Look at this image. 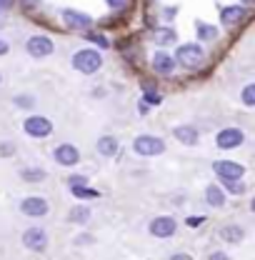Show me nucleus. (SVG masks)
<instances>
[{
	"label": "nucleus",
	"instance_id": "423d86ee",
	"mask_svg": "<svg viewBox=\"0 0 255 260\" xmlns=\"http://www.w3.org/2000/svg\"><path fill=\"white\" fill-rule=\"evenodd\" d=\"M213 170H215L223 180H238V178H243V173H245V168H243L240 162H233V160H218L213 165Z\"/></svg>",
	"mask_w": 255,
	"mask_h": 260
},
{
	"label": "nucleus",
	"instance_id": "20e7f679",
	"mask_svg": "<svg viewBox=\"0 0 255 260\" xmlns=\"http://www.w3.org/2000/svg\"><path fill=\"white\" fill-rule=\"evenodd\" d=\"M23 128H25V133L30 138H48L53 133V123L48 118H43V115H30V118H25Z\"/></svg>",
	"mask_w": 255,
	"mask_h": 260
},
{
	"label": "nucleus",
	"instance_id": "dca6fc26",
	"mask_svg": "<svg viewBox=\"0 0 255 260\" xmlns=\"http://www.w3.org/2000/svg\"><path fill=\"white\" fill-rule=\"evenodd\" d=\"M98 153L105 155V158L115 155V153H118V140H115L113 135H103V138L98 140Z\"/></svg>",
	"mask_w": 255,
	"mask_h": 260
},
{
	"label": "nucleus",
	"instance_id": "2eb2a0df",
	"mask_svg": "<svg viewBox=\"0 0 255 260\" xmlns=\"http://www.w3.org/2000/svg\"><path fill=\"white\" fill-rule=\"evenodd\" d=\"M173 135L180 143H185V145H195L198 143V130L193 128V125H178V128L173 130Z\"/></svg>",
	"mask_w": 255,
	"mask_h": 260
},
{
	"label": "nucleus",
	"instance_id": "6e6552de",
	"mask_svg": "<svg viewBox=\"0 0 255 260\" xmlns=\"http://www.w3.org/2000/svg\"><path fill=\"white\" fill-rule=\"evenodd\" d=\"M28 53H30L33 58H45V55H50V53H53V40L45 38V35H33L30 40H28Z\"/></svg>",
	"mask_w": 255,
	"mask_h": 260
},
{
	"label": "nucleus",
	"instance_id": "f3484780",
	"mask_svg": "<svg viewBox=\"0 0 255 260\" xmlns=\"http://www.w3.org/2000/svg\"><path fill=\"white\" fill-rule=\"evenodd\" d=\"M175 38H178V32L170 30V28H158V30L153 32V40L158 45H170V43H175Z\"/></svg>",
	"mask_w": 255,
	"mask_h": 260
},
{
	"label": "nucleus",
	"instance_id": "aec40b11",
	"mask_svg": "<svg viewBox=\"0 0 255 260\" xmlns=\"http://www.w3.org/2000/svg\"><path fill=\"white\" fill-rule=\"evenodd\" d=\"M20 178H23L25 183H40V180H45V170H43V168H25V170L20 173Z\"/></svg>",
	"mask_w": 255,
	"mask_h": 260
},
{
	"label": "nucleus",
	"instance_id": "ddd939ff",
	"mask_svg": "<svg viewBox=\"0 0 255 260\" xmlns=\"http://www.w3.org/2000/svg\"><path fill=\"white\" fill-rule=\"evenodd\" d=\"M153 68H155V73H163V75H170L173 73V68H175V60H173V55L170 53H153Z\"/></svg>",
	"mask_w": 255,
	"mask_h": 260
},
{
	"label": "nucleus",
	"instance_id": "412c9836",
	"mask_svg": "<svg viewBox=\"0 0 255 260\" xmlns=\"http://www.w3.org/2000/svg\"><path fill=\"white\" fill-rule=\"evenodd\" d=\"M195 28H198L200 40H215V35H218V30L213 25H205V23H195Z\"/></svg>",
	"mask_w": 255,
	"mask_h": 260
},
{
	"label": "nucleus",
	"instance_id": "473e14b6",
	"mask_svg": "<svg viewBox=\"0 0 255 260\" xmlns=\"http://www.w3.org/2000/svg\"><path fill=\"white\" fill-rule=\"evenodd\" d=\"M13 5V0H0V10H5V8H10Z\"/></svg>",
	"mask_w": 255,
	"mask_h": 260
},
{
	"label": "nucleus",
	"instance_id": "4468645a",
	"mask_svg": "<svg viewBox=\"0 0 255 260\" xmlns=\"http://www.w3.org/2000/svg\"><path fill=\"white\" fill-rule=\"evenodd\" d=\"M245 18V8H235V5H228V8H223V13H220V20H223V25H228V28H233L235 23H240Z\"/></svg>",
	"mask_w": 255,
	"mask_h": 260
},
{
	"label": "nucleus",
	"instance_id": "39448f33",
	"mask_svg": "<svg viewBox=\"0 0 255 260\" xmlns=\"http://www.w3.org/2000/svg\"><path fill=\"white\" fill-rule=\"evenodd\" d=\"M23 245H25L28 250H35V253L45 250V245H48L45 230H43V228H28V230L23 233Z\"/></svg>",
	"mask_w": 255,
	"mask_h": 260
},
{
	"label": "nucleus",
	"instance_id": "9d476101",
	"mask_svg": "<svg viewBox=\"0 0 255 260\" xmlns=\"http://www.w3.org/2000/svg\"><path fill=\"white\" fill-rule=\"evenodd\" d=\"M53 158H55V162L70 168V165H75V162L80 160V153H78L75 145H68V143H65V145H58V148L53 150Z\"/></svg>",
	"mask_w": 255,
	"mask_h": 260
},
{
	"label": "nucleus",
	"instance_id": "9b49d317",
	"mask_svg": "<svg viewBox=\"0 0 255 260\" xmlns=\"http://www.w3.org/2000/svg\"><path fill=\"white\" fill-rule=\"evenodd\" d=\"M20 213L23 215H30V218H43L48 213V203L43 198H25L20 203Z\"/></svg>",
	"mask_w": 255,
	"mask_h": 260
},
{
	"label": "nucleus",
	"instance_id": "7ed1b4c3",
	"mask_svg": "<svg viewBox=\"0 0 255 260\" xmlns=\"http://www.w3.org/2000/svg\"><path fill=\"white\" fill-rule=\"evenodd\" d=\"M175 58H178V63L183 65V68H198V65L203 63V48L200 45H195V43H185V45H180L178 50H175Z\"/></svg>",
	"mask_w": 255,
	"mask_h": 260
},
{
	"label": "nucleus",
	"instance_id": "72a5a7b5",
	"mask_svg": "<svg viewBox=\"0 0 255 260\" xmlns=\"http://www.w3.org/2000/svg\"><path fill=\"white\" fill-rule=\"evenodd\" d=\"M243 3H253V0H243Z\"/></svg>",
	"mask_w": 255,
	"mask_h": 260
},
{
	"label": "nucleus",
	"instance_id": "f257e3e1",
	"mask_svg": "<svg viewBox=\"0 0 255 260\" xmlns=\"http://www.w3.org/2000/svg\"><path fill=\"white\" fill-rule=\"evenodd\" d=\"M100 65H103V58H100L98 50H78V53L73 55V68H75L78 73L90 75V73H95Z\"/></svg>",
	"mask_w": 255,
	"mask_h": 260
},
{
	"label": "nucleus",
	"instance_id": "5701e85b",
	"mask_svg": "<svg viewBox=\"0 0 255 260\" xmlns=\"http://www.w3.org/2000/svg\"><path fill=\"white\" fill-rule=\"evenodd\" d=\"M75 198H98V190L93 188H85V185H70Z\"/></svg>",
	"mask_w": 255,
	"mask_h": 260
},
{
	"label": "nucleus",
	"instance_id": "f8f14e48",
	"mask_svg": "<svg viewBox=\"0 0 255 260\" xmlns=\"http://www.w3.org/2000/svg\"><path fill=\"white\" fill-rule=\"evenodd\" d=\"M63 20H65L68 28H75V30L88 28V25L93 23L90 15H83V13H78V10H63Z\"/></svg>",
	"mask_w": 255,
	"mask_h": 260
},
{
	"label": "nucleus",
	"instance_id": "cd10ccee",
	"mask_svg": "<svg viewBox=\"0 0 255 260\" xmlns=\"http://www.w3.org/2000/svg\"><path fill=\"white\" fill-rule=\"evenodd\" d=\"M88 38H90V40H93V43H98V45H100V48H105V45H108V40H105V38H103V35H95V32H90V35H88Z\"/></svg>",
	"mask_w": 255,
	"mask_h": 260
},
{
	"label": "nucleus",
	"instance_id": "2f4dec72",
	"mask_svg": "<svg viewBox=\"0 0 255 260\" xmlns=\"http://www.w3.org/2000/svg\"><path fill=\"white\" fill-rule=\"evenodd\" d=\"M5 53H8V43L0 38V55H5Z\"/></svg>",
	"mask_w": 255,
	"mask_h": 260
},
{
	"label": "nucleus",
	"instance_id": "f03ea898",
	"mask_svg": "<svg viewBox=\"0 0 255 260\" xmlns=\"http://www.w3.org/2000/svg\"><path fill=\"white\" fill-rule=\"evenodd\" d=\"M133 150H135L138 155L150 158V155L165 153V143H163L160 138H155V135H138V138L133 140Z\"/></svg>",
	"mask_w": 255,
	"mask_h": 260
},
{
	"label": "nucleus",
	"instance_id": "a211bd4d",
	"mask_svg": "<svg viewBox=\"0 0 255 260\" xmlns=\"http://www.w3.org/2000/svg\"><path fill=\"white\" fill-rule=\"evenodd\" d=\"M220 238H223L225 243H240V240H243V228L225 225L223 230H220Z\"/></svg>",
	"mask_w": 255,
	"mask_h": 260
},
{
	"label": "nucleus",
	"instance_id": "6ab92c4d",
	"mask_svg": "<svg viewBox=\"0 0 255 260\" xmlns=\"http://www.w3.org/2000/svg\"><path fill=\"white\" fill-rule=\"evenodd\" d=\"M208 205H213V208H223V203H225V193L218 188V185H210L208 188Z\"/></svg>",
	"mask_w": 255,
	"mask_h": 260
},
{
	"label": "nucleus",
	"instance_id": "0eeeda50",
	"mask_svg": "<svg viewBox=\"0 0 255 260\" xmlns=\"http://www.w3.org/2000/svg\"><path fill=\"white\" fill-rule=\"evenodd\" d=\"M175 230H178V223H175V218H170V215H160L155 220H150V233H153L155 238H170Z\"/></svg>",
	"mask_w": 255,
	"mask_h": 260
},
{
	"label": "nucleus",
	"instance_id": "c85d7f7f",
	"mask_svg": "<svg viewBox=\"0 0 255 260\" xmlns=\"http://www.w3.org/2000/svg\"><path fill=\"white\" fill-rule=\"evenodd\" d=\"M18 105H33V98H18Z\"/></svg>",
	"mask_w": 255,
	"mask_h": 260
},
{
	"label": "nucleus",
	"instance_id": "bb28decb",
	"mask_svg": "<svg viewBox=\"0 0 255 260\" xmlns=\"http://www.w3.org/2000/svg\"><path fill=\"white\" fill-rule=\"evenodd\" d=\"M105 3H108L113 10H123V8L128 5V0H105Z\"/></svg>",
	"mask_w": 255,
	"mask_h": 260
},
{
	"label": "nucleus",
	"instance_id": "393cba45",
	"mask_svg": "<svg viewBox=\"0 0 255 260\" xmlns=\"http://www.w3.org/2000/svg\"><path fill=\"white\" fill-rule=\"evenodd\" d=\"M243 103H245V105H255V85H248V88L243 90Z\"/></svg>",
	"mask_w": 255,
	"mask_h": 260
},
{
	"label": "nucleus",
	"instance_id": "a878e982",
	"mask_svg": "<svg viewBox=\"0 0 255 260\" xmlns=\"http://www.w3.org/2000/svg\"><path fill=\"white\" fill-rule=\"evenodd\" d=\"M145 100H148V103H155V105H158V103H160L158 90H155V88H150V85H145Z\"/></svg>",
	"mask_w": 255,
	"mask_h": 260
},
{
	"label": "nucleus",
	"instance_id": "7c9ffc66",
	"mask_svg": "<svg viewBox=\"0 0 255 260\" xmlns=\"http://www.w3.org/2000/svg\"><path fill=\"white\" fill-rule=\"evenodd\" d=\"M175 13H178V10H175V8H168V10H165V18H168V20H170V18H175Z\"/></svg>",
	"mask_w": 255,
	"mask_h": 260
},
{
	"label": "nucleus",
	"instance_id": "1a4fd4ad",
	"mask_svg": "<svg viewBox=\"0 0 255 260\" xmlns=\"http://www.w3.org/2000/svg\"><path fill=\"white\" fill-rule=\"evenodd\" d=\"M243 140H245V135H243V130L240 128H225V130L218 133V148H223V150L238 148Z\"/></svg>",
	"mask_w": 255,
	"mask_h": 260
},
{
	"label": "nucleus",
	"instance_id": "c756f323",
	"mask_svg": "<svg viewBox=\"0 0 255 260\" xmlns=\"http://www.w3.org/2000/svg\"><path fill=\"white\" fill-rule=\"evenodd\" d=\"M200 223H203V218H188V225H200Z\"/></svg>",
	"mask_w": 255,
	"mask_h": 260
},
{
	"label": "nucleus",
	"instance_id": "b1692460",
	"mask_svg": "<svg viewBox=\"0 0 255 260\" xmlns=\"http://www.w3.org/2000/svg\"><path fill=\"white\" fill-rule=\"evenodd\" d=\"M223 183H225V188H228L233 195H243L245 193V185L240 183V178H238V180H223Z\"/></svg>",
	"mask_w": 255,
	"mask_h": 260
},
{
	"label": "nucleus",
	"instance_id": "4be33fe9",
	"mask_svg": "<svg viewBox=\"0 0 255 260\" xmlns=\"http://www.w3.org/2000/svg\"><path fill=\"white\" fill-rule=\"evenodd\" d=\"M70 220H73V223H88V220H90V210H88L85 205H80V208H75V210H73Z\"/></svg>",
	"mask_w": 255,
	"mask_h": 260
}]
</instances>
